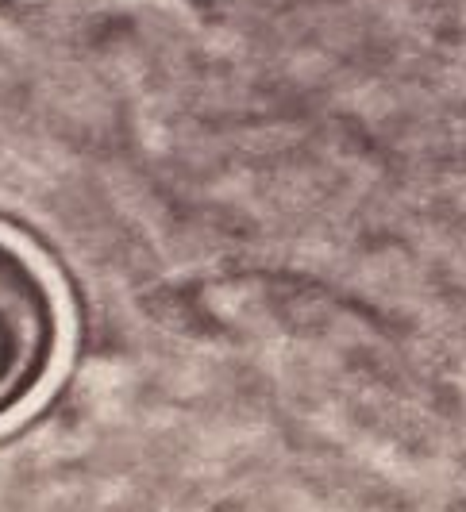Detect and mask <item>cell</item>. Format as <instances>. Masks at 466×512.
Returning a JSON list of instances; mask_svg holds the SVG:
<instances>
[{
	"label": "cell",
	"instance_id": "cell-1",
	"mask_svg": "<svg viewBox=\"0 0 466 512\" xmlns=\"http://www.w3.org/2000/svg\"><path fill=\"white\" fill-rule=\"evenodd\" d=\"M62 339L66 316L47 270L0 235V420L51 382Z\"/></svg>",
	"mask_w": 466,
	"mask_h": 512
}]
</instances>
